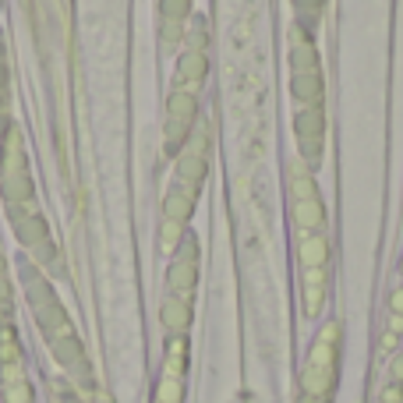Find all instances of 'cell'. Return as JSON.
Returning <instances> with one entry per match:
<instances>
[{"label":"cell","mask_w":403,"mask_h":403,"mask_svg":"<svg viewBox=\"0 0 403 403\" xmlns=\"http://www.w3.org/2000/svg\"><path fill=\"white\" fill-rule=\"evenodd\" d=\"M15 230H18V237H21L25 247H32L43 262H53V244H50V230L43 223V216L15 212Z\"/></svg>","instance_id":"3"},{"label":"cell","mask_w":403,"mask_h":403,"mask_svg":"<svg viewBox=\"0 0 403 403\" xmlns=\"http://www.w3.org/2000/svg\"><path fill=\"white\" fill-rule=\"evenodd\" d=\"M294 220H297L308 234L319 230V227L326 223V209H322L319 195H312V198H297V205H294Z\"/></svg>","instance_id":"11"},{"label":"cell","mask_w":403,"mask_h":403,"mask_svg":"<svg viewBox=\"0 0 403 403\" xmlns=\"http://www.w3.org/2000/svg\"><path fill=\"white\" fill-rule=\"evenodd\" d=\"M290 92H294V100H301V103H308V106H315V103L322 100V75H319V71L294 75Z\"/></svg>","instance_id":"12"},{"label":"cell","mask_w":403,"mask_h":403,"mask_svg":"<svg viewBox=\"0 0 403 403\" xmlns=\"http://www.w3.org/2000/svg\"><path fill=\"white\" fill-rule=\"evenodd\" d=\"M336 336H339V329L329 326L322 332V339L312 347V357H308V364H304L301 382H304V393L315 396V400L329 396L332 382H336Z\"/></svg>","instance_id":"1"},{"label":"cell","mask_w":403,"mask_h":403,"mask_svg":"<svg viewBox=\"0 0 403 403\" xmlns=\"http://www.w3.org/2000/svg\"><path fill=\"white\" fill-rule=\"evenodd\" d=\"M322 135H326V117H322L319 103H315L312 110L297 113V138H301V149H304L308 160H319V152H322Z\"/></svg>","instance_id":"5"},{"label":"cell","mask_w":403,"mask_h":403,"mask_svg":"<svg viewBox=\"0 0 403 403\" xmlns=\"http://www.w3.org/2000/svg\"><path fill=\"white\" fill-rule=\"evenodd\" d=\"M177 177H180V184H188V188L198 191V184L205 180V142H202V138L180 156V163H177Z\"/></svg>","instance_id":"7"},{"label":"cell","mask_w":403,"mask_h":403,"mask_svg":"<svg viewBox=\"0 0 403 403\" xmlns=\"http://www.w3.org/2000/svg\"><path fill=\"white\" fill-rule=\"evenodd\" d=\"M393 379H396V382L403 386V354H400V357L393 361Z\"/></svg>","instance_id":"20"},{"label":"cell","mask_w":403,"mask_h":403,"mask_svg":"<svg viewBox=\"0 0 403 403\" xmlns=\"http://www.w3.org/2000/svg\"><path fill=\"white\" fill-rule=\"evenodd\" d=\"M195 202H198V195H195V188H188V184L170 188V195H167V202H163V220L184 227V223L191 220V212H195Z\"/></svg>","instance_id":"6"},{"label":"cell","mask_w":403,"mask_h":403,"mask_svg":"<svg viewBox=\"0 0 403 403\" xmlns=\"http://www.w3.org/2000/svg\"><path fill=\"white\" fill-rule=\"evenodd\" d=\"M389 304H393V315H403V287H400V290H393Z\"/></svg>","instance_id":"19"},{"label":"cell","mask_w":403,"mask_h":403,"mask_svg":"<svg viewBox=\"0 0 403 403\" xmlns=\"http://www.w3.org/2000/svg\"><path fill=\"white\" fill-rule=\"evenodd\" d=\"M389 332H396V336L403 332V315H393V319H389Z\"/></svg>","instance_id":"21"},{"label":"cell","mask_w":403,"mask_h":403,"mask_svg":"<svg viewBox=\"0 0 403 403\" xmlns=\"http://www.w3.org/2000/svg\"><path fill=\"white\" fill-rule=\"evenodd\" d=\"M4 403H32V382H15V386H4Z\"/></svg>","instance_id":"16"},{"label":"cell","mask_w":403,"mask_h":403,"mask_svg":"<svg viewBox=\"0 0 403 403\" xmlns=\"http://www.w3.org/2000/svg\"><path fill=\"white\" fill-rule=\"evenodd\" d=\"M382 403H403V386H400V382L386 386V389H382Z\"/></svg>","instance_id":"18"},{"label":"cell","mask_w":403,"mask_h":403,"mask_svg":"<svg viewBox=\"0 0 403 403\" xmlns=\"http://www.w3.org/2000/svg\"><path fill=\"white\" fill-rule=\"evenodd\" d=\"M160 319H163V326H167V332H170V336H184V329L191 326V301H188V297L170 294V297L163 301Z\"/></svg>","instance_id":"8"},{"label":"cell","mask_w":403,"mask_h":403,"mask_svg":"<svg viewBox=\"0 0 403 403\" xmlns=\"http://www.w3.org/2000/svg\"><path fill=\"white\" fill-rule=\"evenodd\" d=\"M188 8H191V0H163V4H160V15H163V39H167V43H170V36H180L184 18H188Z\"/></svg>","instance_id":"10"},{"label":"cell","mask_w":403,"mask_h":403,"mask_svg":"<svg viewBox=\"0 0 403 403\" xmlns=\"http://www.w3.org/2000/svg\"><path fill=\"white\" fill-rule=\"evenodd\" d=\"M198 117V100H195V92L188 88H180L170 96V106H167V152H180L184 142L191 138V124Z\"/></svg>","instance_id":"2"},{"label":"cell","mask_w":403,"mask_h":403,"mask_svg":"<svg viewBox=\"0 0 403 403\" xmlns=\"http://www.w3.org/2000/svg\"><path fill=\"white\" fill-rule=\"evenodd\" d=\"M195 276H198V252H195V241H188V244H184V255L174 259V265H170V294L191 301Z\"/></svg>","instance_id":"4"},{"label":"cell","mask_w":403,"mask_h":403,"mask_svg":"<svg viewBox=\"0 0 403 403\" xmlns=\"http://www.w3.org/2000/svg\"><path fill=\"white\" fill-rule=\"evenodd\" d=\"M184 364H188V339L174 336L170 344H167V375L184 379Z\"/></svg>","instance_id":"14"},{"label":"cell","mask_w":403,"mask_h":403,"mask_svg":"<svg viewBox=\"0 0 403 403\" xmlns=\"http://www.w3.org/2000/svg\"><path fill=\"white\" fill-rule=\"evenodd\" d=\"M180 400H184V382L174 379V375H163V386H160L156 403H180Z\"/></svg>","instance_id":"15"},{"label":"cell","mask_w":403,"mask_h":403,"mask_svg":"<svg viewBox=\"0 0 403 403\" xmlns=\"http://www.w3.org/2000/svg\"><path fill=\"white\" fill-rule=\"evenodd\" d=\"M326 304V272L322 269H308L304 272V312L319 315Z\"/></svg>","instance_id":"9"},{"label":"cell","mask_w":403,"mask_h":403,"mask_svg":"<svg viewBox=\"0 0 403 403\" xmlns=\"http://www.w3.org/2000/svg\"><path fill=\"white\" fill-rule=\"evenodd\" d=\"M400 269H403V262H400Z\"/></svg>","instance_id":"22"},{"label":"cell","mask_w":403,"mask_h":403,"mask_svg":"<svg viewBox=\"0 0 403 403\" xmlns=\"http://www.w3.org/2000/svg\"><path fill=\"white\" fill-rule=\"evenodd\" d=\"M177 241H180V227H177V223H170V220H163V230H160V247H163V252H174Z\"/></svg>","instance_id":"17"},{"label":"cell","mask_w":403,"mask_h":403,"mask_svg":"<svg viewBox=\"0 0 403 403\" xmlns=\"http://www.w3.org/2000/svg\"><path fill=\"white\" fill-rule=\"evenodd\" d=\"M326 259H329V244H326V237L308 234V237L301 241V262H304V269H322Z\"/></svg>","instance_id":"13"}]
</instances>
